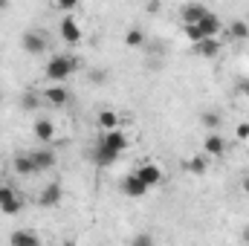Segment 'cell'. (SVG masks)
<instances>
[{
  "instance_id": "cell-19",
  "label": "cell",
  "mask_w": 249,
  "mask_h": 246,
  "mask_svg": "<svg viewBox=\"0 0 249 246\" xmlns=\"http://www.w3.org/2000/svg\"><path fill=\"white\" fill-rule=\"evenodd\" d=\"M200 124H203L206 130H220V127H223V116H220L217 110H203V113H200Z\"/></svg>"
},
{
  "instance_id": "cell-25",
  "label": "cell",
  "mask_w": 249,
  "mask_h": 246,
  "mask_svg": "<svg viewBox=\"0 0 249 246\" xmlns=\"http://www.w3.org/2000/svg\"><path fill=\"white\" fill-rule=\"evenodd\" d=\"M99 127H102V130H113V127H119V116H116L113 110H102V113H99Z\"/></svg>"
},
{
  "instance_id": "cell-14",
  "label": "cell",
  "mask_w": 249,
  "mask_h": 246,
  "mask_svg": "<svg viewBox=\"0 0 249 246\" xmlns=\"http://www.w3.org/2000/svg\"><path fill=\"white\" fill-rule=\"evenodd\" d=\"M44 102L53 105V107H64L70 102V93H67V87H61V84H53V87L44 90Z\"/></svg>"
},
{
  "instance_id": "cell-32",
  "label": "cell",
  "mask_w": 249,
  "mask_h": 246,
  "mask_svg": "<svg viewBox=\"0 0 249 246\" xmlns=\"http://www.w3.org/2000/svg\"><path fill=\"white\" fill-rule=\"evenodd\" d=\"M241 188H244V194H249V174L241 180Z\"/></svg>"
},
{
  "instance_id": "cell-1",
  "label": "cell",
  "mask_w": 249,
  "mask_h": 246,
  "mask_svg": "<svg viewBox=\"0 0 249 246\" xmlns=\"http://www.w3.org/2000/svg\"><path fill=\"white\" fill-rule=\"evenodd\" d=\"M75 70H78V58H75V55H55V58L47 61L44 75H47L53 84H61V81H67Z\"/></svg>"
},
{
  "instance_id": "cell-27",
  "label": "cell",
  "mask_w": 249,
  "mask_h": 246,
  "mask_svg": "<svg viewBox=\"0 0 249 246\" xmlns=\"http://www.w3.org/2000/svg\"><path fill=\"white\" fill-rule=\"evenodd\" d=\"M133 246H151L154 244V235H148V232H142V235H136L133 241H130Z\"/></svg>"
},
{
  "instance_id": "cell-11",
  "label": "cell",
  "mask_w": 249,
  "mask_h": 246,
  "mask_svg": "<svg viewBox=\"0 0 249 246\" xmlns=\"http://www.w3.org/2000/svg\"><path fill=\"white\" fill-rule=\"evenodd\" d=\"M136 174H139V180L148 185V188L160 185V183H162V177H165V174H162V168H160V165H154V162H145V165H139V168H136Z\"/></svg>"
},
{
  "instance_id": "cell-13",
  "label": "cell",
  "mask_w": 249,
  "mask_h": 246,
  "mask_svg": "<svg viewBox=\"0 0 249 246\" xmlns=\"http://www.w3.org/2000/svg\"><path fill=\"white\" fill-rule=\"evenodd\" d=\"M220 41L217 38H203L200 44H194V55H200V58H217L220 55Z\"/></svg>"
},
{
  "instance_id": "cell-26",
  "label": "cell",
  "mask_w": 249,
  "mask_h": 246,
  "mask_svg": "<svg viewBox=\"0 0 249 246\" xmlns=\"http://www.w3.org/2000/svg\"><path fill=\"white\" fill-rule=\"evenodd\" d=\"M78 3H81V0H55V6H58L61 12H75Z\"/></svg>"
},
{
  "instance_id": "cell-2",
  "label": "cell",
  "mask_w": 249,
  "mask_h": 246,
  "mask_svg": "<svg viewBox=\"0 0 249 246\" xmlns=\"http://www.w3.org/2000/svg\"><path fill=\"white\" fill-rule=\"evenodd\" d=\"M20 209H23L20 194L12 185H0V211L9 214V217H15V214H20Z\"/></svg>"
},
{
  "instance_id": "cell-7",
  "label": "cell",
  "mask_w": 249,
  "mask_h": 246,
  "mask_svg": "<svg viewBox=\"0 0 249 246\" xmlns=\"http://www.w3.org/2000/svg\"><path fill=\"white\" fill-rule=\"evenodd\" d=\"M58 35H61L67 44H72V47H75V44H81V38H84V32H81L78 20H75L72 15H67V18L61 20V26H58Z\"/></svg>"
},
{
  "instance_id": "cell-21",
  "label": "cell",
  "mask_w": 249,
  "mask_h": 246,
  "mask_svg": "<svg viewBox=\"0 0 249 246\" xmlns=\"http://www.w3.org/2000/svg\"><path fill=\"white\" fill-rule=\"evenodd\" d=\"M145 41H148V38H145V32H142V29H136V26L124 32V47H130V50H139V47H145Z\"/></svg>"
},
{
  "instance_id": "cell-9",
  "label": "cell",
  "mask_w": 249,
  "mask_h": 246,
  "mask_svg": "<svg viewBox=\"0 0 249 246\" xmlns=\"http://www.w3.org/2000/svg\"><path fill=\"white\" fill-rule=\"evenodd\" d=\"M203 154L206 157H223L226 154V139L220 136V130H209V136L203 139Z\"/></svg>"
},
{
  "instance_id": "cell-29",
  "label": "cell",
  "mask_w": 249,
  "mask_h": 246,
  "mask_svg": "<svg viewBox=\"0 0 249 246\" xmlns=\"http://www.w3.org/2000/svg\"><path fill=\"white\" fill-rule=\"evenodd\" d=\"M160 9H162L160 0H148V3H145V12H148V15H160Z\"/></svg>"
},
{
  "instance_id": "cell-5",
  "label": "cell",
  "mask_w": 249,
  "mask_h": 246,
  "mask_svg": "<svg viewBox=\"0 0 249 246\" xmlns=\"http://www.w3.org/2000/svg\"><path fill=\"white\" fill-rule=\"evenodd\" d=\"M119 185H122L124 197H130V200H139V197H145V194L151 191L148 185H145L142 180H139V174H136V171L124 174V177H122V183H119Z\"/></svg>"
},
{
  "instance_id": "cell-16",
  "label": "cell",
  "mask_w": 249,
  "mask_h": 246,
  "mask_svg": "<svg viewBox=\"0 0 249 246\" xmlns=\"http://www.w3.org/2000/svg\"><path fill=\"white\" fill-rule=\"evenodd\" d=\"M200 29L206 32V38H217V35H220V29H223V23H220V18L209 9V12L203 15V20H200Z\"/></svg>"
},
{
  "instance_id": "cell-3",
  "label": "cell",
  "mask_w": 249,
  "mask_h": 246,
  "mask_svg": "<svg viewBox=\"0 0 249 246\" xmlns=\"http://www.w3.org/2000/svg\"><path fill=\"white\" fill-rule=\"evenodd\" d=\"M61 200H64V188H61L58 180L47 183L44 188H41V194H38V206H41V209H55Z\"/></svg>"
},
{
  "instance_id": "cell-31",
  "label": "cell",
  "mask_w": 249,
  "mask_h": 246,
  "mask_svg": "<svg viewBox=\"0 0 249 246\" xmlns=\"http://www.w3.org/2000/svg\"><path fill=\"white\" fill-rule=\"evenodd\" d=\"M238 93L249 99V78H241V81H238Z\"/></svg>"
},
{
  "instance_id": "cell-20",
  "label": "cell",
  "mask_w": 249,
  "mask_h": 246,
  "mask_svg": "<svg viewBox=\"0 0 249 246\" xmlns=\"http://www.w3.org/2000/svg\"><path fill=\"white\" fill-rule=\"evenodd\" d=\"M186 171L188 174H194V177H203L206 171H209V159L203 157V154H197V157H191L186 162Z\"/></svg>"
},
{
  "instance_id": "cell-28",
  "label": "cell",
  "mask_w": 249,
  "mask_h": 246,
  "mask_svg": "<svg viewBox=\"0 0 249 246\" xmlns=\"http://www.w3.org/2000/svg\"><path fill=\"white\" fill-rule=\"evenodd\" d=\"M90 81L93 84H105L107 81V72L105 70H90Z\"/></svg>"
},
{
  "instance_id": "cell-12",
  "label": "cell",
  "mask_w": 249,
  "mask_h": 246,
  "mask_svg": "<svg viewBox=\"0 0 249 246\" xmlns=\"http://www.w3.org/2000/svg\"><path fill=\"white\" fill-rule=\"evenodd\" d=\"M32 133H35L38 142L50 145V142H55V122L53 119H38V122L32 124Z\"/></svg>"
},
{
  "instance_id": "cell-23",
  "label": "cell",
  "mask_w": 249,
  "mask_h": 246,
  "mask_svg": "<svg viewBox=\"0 0 249 246\" xmlns=\"http://www.w3.org/2000/svg\"><path fill=\"white\" fill-rule=\"evenodd\" d=\"M38 107H41V96H38V93H32V90H26V93L20 96V110L32 113V110H38Z\"/></svg>"
},
{
  "instance_id": "cell-22",
  "label": "cell",
  "mask_w": 249,
  "mask_h": 246,
  "mask_svg": "<svg viewBox=\"0 0 249 246\" xmlns=\"http://www.w3.org/2000/svg\"><path fill=\"white\" fill-rule=\"evenodd\" d=\"M229 38H235V41H249V23L247 20H232V23H229Z\"/></svg>"
},
{
  "instance_id": "cell-17",
  "label": "cell",
  "mask_w": 249,
  "mask_h": 246,
  "mask_svg": "<svg viewBox=\"0 0 249 246\" xmlns=\"http://www.w3.org/2000/svg\"><path fill=\"white\" fill-rule=\"evenodd\" d=\"M206 12H209V9H206L203 3H186V6L180 9V18H183V23H200Z\"/></svg>"
},
{
  "instance_id": "cell-30",
  "label": "cell",
  "mask_w": 249,
  "mask_h": 246,
  "mask_svg": "<svg viewBox=\"0 0 249 246\" xmlns=\"http://www.w3.org/2000/svg\"><path fill=\"white\" fill-rule=\"evenodd\" d=\"M235 136H238V139H249V122L238 124V127H235Z\"/></svg>"
},
{
  "instance_id": "cell-15",
  "label": "cell",
  "mask_w": 249,
  "mask_h": 246,
  "mask_svg": "<svg viewBox=\"0 0 249 246\" xmlns=\"http://www.w3.org/2000/svg\"><path fill=\"white\" fill-rule=\"evenodd\" d=\"M102 142H107V145H110V148H116L119 154H124V151H127V145H130L127 133H124V130H119V127H113V130H105Z\"/></svg>"
},
{
  "instance_id": "cell-33",
  "label": "cell",
  "mask_w": 249,
  "mask_h": 246,
  "mask_svg": "<svg viewBox=\"0 0 249 246\" xmlns=\"http://www.w3.org/2000/svg\"><path fill=\"white\" fill-rule=\"evenodd\" d=\"M9 6H12V0H0V12H6Z\"/></svg>"
},
{
  "instance_id": "cell-18",
  "label": "cell",
  "mask_w": 249,
  "mask_h": 246,
  "mask_svg": "<svg viewBox=\"0 0 249 246\" xmlns=\"http://www.w3.org/2000/svg\"><path fill=\"white\" fill-rule=\"evenodd\" d=\"M9 244L12 246H35V244H41V238L35 232H29V229H20V232L9 235Z\"/></svg>"
},
{
  "instance_id": "cell-6",
  "label": "cell",
  "mask_w": 249,
  "mask_h": 246,
  "mask_svg": "<svg viewBox=\"0 0 249 246\" xmlns=\"http://www.w3.org/2000/svg\"><path fill=\"white\" fill-rule=\"evenodd\" d=\"M116 159H119V151L99 139V145L93 148V162H96L99 168H110V165H116Z\"/></svg>"
},
{
  "instance_id": "cell-10",
  "label": "cell",
  "mask_w": 249,
  "mask_h": 246,
  "mask_svg": "<svg viewBox=\"0 0 249 246\" xmlns=\"http://www.w3.org/2000/svg\"><path fill=\"white\" fill-rule=\"evenodd\" d=\"M29 154H32V159H35L38 171H50V168H55V165H58V154H55L50 145H44V148H38V151H29Z\"/></svg>"
},
{
  "instance_id": "cell-24",
  "label": "cell",
  "mask_w": 249,
  "mask_h": 246,
  "mask_svg": "<svg viewBox=\"0 0 249 246\" xmlns=\"http://www.w3.org/2000/svg\"><path fill=\"white\" fill-rule=\"evenodd\" d=\"M183 32H186V38H188V44L194 47V44H200L203 38H206V32L200 29V23H183Z\"/></svg>"
},
{
  "instance_id": "cell-4",
  "label": "cell",
  "mask_w": 249,
  "mask_h": 246,
  "mask_svg": "<svg viewBox=\"0 0 249 246\" xmlns=\"http://www.w3.org/2000/svg\"><path fill=\"white\" fill-rule=\"evenodd\" d=\"M20 47H23L26 55H44L50 50V44H47V38L41 32H23L20 35Z\"/></svg>"
},
{
  "instance_id": "cell-8",
  "label": "cell",
  "mask_w": 249,
  "mask_h": 246,
  "mask_svg": "<svg viewBox=\"0 0 249 246\" xmlns=\"http://www.w3.org/2000/svg\"><path fill=\"white\" fill-rule=\"evenodd\" d=\"M12 165H15V174H18V177H35V174H41L29 151H20V154H15V162H12Z\"/></svg>"
}]
</instances>
